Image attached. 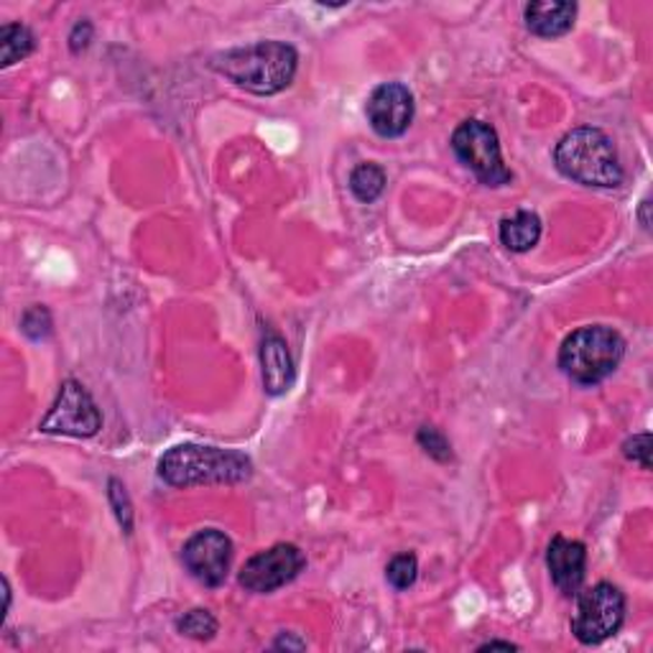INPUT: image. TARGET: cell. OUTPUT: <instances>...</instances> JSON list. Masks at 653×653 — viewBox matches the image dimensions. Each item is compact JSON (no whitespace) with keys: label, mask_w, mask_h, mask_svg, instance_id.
<instances>
[{"label":"cell","mask_w":653,"mask_h":653,"mask_svg":"<svg viewBox=\"0 0 653 653\" xmlns=\"http://www.w3.org/2000/svg\"><path fill=\"white\" fill-rule=\"evenodd\" d=\"M385 184H389V179H385V171L378 167V163H371V161L358 163V167L352 169V174H350V192L365 204L375 202L378 197L385 192Z\"/></svg>","instance_id":"2e32d148"},{"label":"cell","mask_w":653,"mask_h":653,"mask_svg":"<svg viewBox=\"0 0 653 653\" xmlns=\"http://www.w3.org/2000/svg\"><path fill=\"white\" fill-rule=\"evenodd\" d=\"M416 440L421 444V450H424L432 460H436V462H452V444L440 432V429L421 426L419 434H416Z\"/></svg>","instance_id":"44dd1931"},{"label":"cell","mask_w":653,"mask_h":653,"mask_svg":"<svg viewBox=\"0 0 653 653\" xmlns=\"http://www.w3.org/2000/svg\"><path fill=\"white\" fill-rule=\"evenodd\" d=\"M554 163L566 179L584 187H621L625 171L617 159L615 143L600 128H574L556 143Z\"/></svg>","instance_id":"3957f363"},{"label":"cell","mask_w":653,"mask_h":653,"mask_svg":"<svg viewBox=\"0 0 653 653\" xmlns=\"http://www.w3.org/2000/svg\"><path fill=\"white\" fill-rule=\"evenodd\" d=\"M625 621V595L615 584L597 582L577 592V613L572 617V633L582 646H597L621 631Z\"/></svg>","instance_id":"5b68a950"},{"label":"cell","mask_w":653,"mask_h":653,"mask_svg":"<svg viewBox=\"0 0 653 653\" xmlns=\"http://www.w3.org/2000/svg\"><path fill=\"white\" fill-rule=\"evenodd\" d=\"M253 475V462L238 450L208 444H177L159 460V478L174 488L235 485Z\"/></svg>","instance_id":"7a4b0ae2"},{"label":"cell","mask_w":653,"mask_h":653,"mask_svg":"<svg viewBox=\"0 0 653 653\" xmlns=\"http://www.w3.org/2000/svg\"><path fill=\"white\" fill-rule=\"evenodd\" d=\"M108 498H110V505H113V511H115L120 529H123L125 536H131L133 534V503H131V498H128L125 485L120 483V480L110 478Z\"/></svg>","instance_id":"d6986e66"},{"label":"cell","mask_w":653,"mask_h":653,"mask_svg":"<svg viewBox=\"0 0 653 653\" xmlns=\"http://www.w3.org/2000/svg\"><path fill=\"white\" fill-rule=\"evenodd\" d=\"M273 649H287V651H302V649H307V641H299V639H294V633H283L281 639L273 643Z\"/></svg>","instance_id":"cb8c5ba5"},{"label":"cell","mask_w":653,"mask_h":653,"mask_svg":"<svg viewBox=\"0 0 653 653\" xmlns=\"http://www.w3.org/2000/svg\"><path fill=\"white\" fill-rule=\"evenodd\" d=\"M526 29L541 39H560L572 31L574 19H577V6L566 0H536L523 8Z\"/></svg>","instance_id":"4fadbf2b"},{"label":"cell","mask_w":653,"mask_h":653,"mask_svg":"<svg viewBox=\"0 0 653 653\" xmlns=\"http://www.w3.org/2000/svg\"><path fill=\"white\" fill-rule=\"evenodd\" d=\"M33 49H37V39H33L29 26L6 23L3 29H0V67H3V70L21 62V59L29 57Z\"/></svg>","instance_id":"9a60e30c"},{"label":"cell","mask_w":653,"mask_h":653,"mask_svg":"<svg viewBox=\"0 0 653 653\" xmlns=\"http://www.w3.org/2000/svg\"><path fill=\"white\" fill-rule=\"evenodd\" d=\"M371 128L381 139H399L414 120V94L401 82H385L375 88L365 106Z\"/></svg>","instance_id":"30bf717a"},{"label":"cell","mask_w":653,"mask_h":653,"mask_svg":"<svg viewBox=\"0 0 653 653\" xmlns=\"http://www.w3.org/2000/svg\"><path fill=\"white\" fill-rule=\"evenodd\" d=\"M177 631L187 635V639H194V641H210L214 639V633H218V621H214V615L210 610H189L184 613V617H179L177 623Z\"/></svg>","instance_id":"e0dca14e"},{"label":"cell","mask_w":653,"mask_h":653,"mask_svg":"<svg viewBox=\"0 0 653 653\" xmlns=\"http://www.w3.org/2000/svg\"><path fill=\"white\" fill-rule=\"evenodd\" d=\"M452 151L485 187H505L513 179V171L505 167L501 141L493 125L483 120H465L452 133Z\"/></svg>","instance_id":"8992f818"},{"label":"cell","mask_w":653,"mask_h":653,"mask_svg":"<svg viewBox=\"0 0 653 653\" xmlns=\"http://www.w3.org/2000/svg\"><path fill=\"white\" fill-rule=\"evenodd\" d=\"M51 326H54V322H51L49 309L41 307V304L29 307L21 317V332L33 342L47 340L51 334Z\"/></svg>","instance_id":"ffe728a7"},{"label":"cell","mask_w":653,"mask_h":653,"mask_svg":"<svg viewBox=\"0 0 653 653\" xmlns=\"http://www.w3.org/2000/svg\"><path fill=\"white\" fill-rule=\"evenodd\" d=\"M100 426L102 416L98 403L90 396V391L80 381H74V378H67L57 393L54 406L49 409L47 419L39 424V432L88 440V436L100 432Z\"/></svg>","instance_id":"52a82bcc"},{"label":"cell","mask_w":653,"mask_h":653,"mask_svg":"<svg viewBox=\"0 0 653 653\" xmlns=\"http://www.w3.org/2000/svg\"><path fill=\"white\" fill-rule=\"evenodd\" d=\"M478 651L480 653L483 651H519V646H515V643H511V641H488Z\"/></svg>","instance_id":"d4e9b609"},{"label":"cell","mask_w":653,"mask_h":653,"mask_svg":"<svg viewBox=\"0 0 653 653\" xmlns=\"http://www.w3.org/2000/svg\"><path fill=\"white\" fill-rule=\"evenodd\" d=\"M304 566L307 556L302 549L294 544H277L251 556L240 570L238 582L253 595H269V592L281 590L283 584L294 582Z\"/></svg>","instance_id":"ba28073f"},{"label":"cell","mask_w":653,"mask_h":653,"mask_svg":"<svg viewBox=\"0 0 653 653\" xmlns=\"http://www.w3.org/2000/svg\"><path fill=\"white\" fill-rule=\"evenodd\" d=\"M546 566L564 597H574L582 590L587 574V546L582 541L554 536L546 549Z\"/></svg>","instance_id":"8fae6325"},{"label":"cell","mask_w":653,"mask_h":653,"mask_svg":"<svg viewBox=\"0 0 653 653\" xmlns=\"http://www.w3.org/2000/svg\"><path fill=\"white\" fill-rule=\"evenodd\" d=\"M416 577H419V562L411 552L396 554L389 562V566H385V580H389L393 590H409L411 584L416 582Z\"/></svg>","instance_id":"ac0fdd59"},{"label":"cell","mask_w":653,"mask_h":653,"mask_svg":"<svg viewBox=\"0 0 653 653\" xmlns=\"http://www.w3.org/2000/svg\"><path fill=\"white\" fill-rule=\"evenodd\" d=\"M623 454L643 470H651V434L643 432L631 436V440L623 444Z\"/></svg>","instance_id":"7402d4cb"},{"label":"cell","mask_w":653,"mask_h":653,"mask_svg":"<svg viewBox=\"0 0 653 653\" xmlns=\"http://www.w3.org/2000/svg\"><path fill=\"white\" fill-rule=\"evenodd\" d=\"M90 41H92V23L88 19L77 21L70 33V49L74 51V54H80V51L90 47Z\"/></svg>","instance_id":"603a6c76"},{"label":"cell","mask_w":653,"mask_h":653,"mask_svg":"<svg viewBox=\"0 0 653 653\" xmlns=\"http://www.w3.org/2000/svg\"><path fill=\"white\" fill-rule=\"evenodd\" d=\"M210 67L248 92L279 94L294 82L299 54L287 41H258L251 47L218 51Z\"/></svg>","instance_id":"6da1fadb"},{"label":"cell","mask_w":653,"mask_h":653,"mask_svg":"<svg viewBox=\"0 0 653 653\" xmlns=\"http://www.w3.org/2000/svg\"><path fill=\"white\" fill-rule=\"evenodd\" d=\"M187 572L204 587H220L228 580L233 562V541L218 529H204L187 541L182 549Z\"/></svg>","instance_id":"9c48e42d"},{"label":"cell","mask_w":653,"mask_h":653,"mask_svg":"<svg viewBox=\"0 0 653 653\" xmlns=\"http://www.w3.org/2000/svg\"><path fill=\"white\" fill-rule=\"evenodd\" d=\"M649 210H651V202H649V200H643V202H641V208H639V220H641L643 230H651V218H649Z\"/></svg>","instance_id":"484cf974"},{"label":"cell","mask_w":653,"mask_h":653,"mask_svg":"<svg viewBox=\"0 0 653 653\" xmlns=\"http://www.w3.org/2000/svg\"><path fill=\"white\" fill-rule=\"evenodd\" d=\"M625 358L621 332L605 324H590L574 330L560 348V368L570 381L597 385L617 371Z\"/></svg>","instance_id":"277c9868"},{"label":"cell","mask_w":653,"mask_h":653,"mask_svg":"<svg viewBox=\"0 0 653 653\" xmlns=\"http://www.w3.org/2000/svg\"><path fill=\"white\" fill-rule=\"evenodd\" d=\"M261 373H263V391L269 396H283L294 385V360L287 340L277 332H265L261 340Z\"/></svg>","instance_id":"7c38bea8"},{"label":"cell","mask_w":653,"mask_h":653,"mask_svg":"<svg viewBox=\"0 0 653 653\" xmlns=\"http://www.w3.org/2000/svg\"><path fill=\"white\" fill-rule=\"evenodd\" d=\"M498 233H501V243L511 253H529L541 240V220L536 212L521 210L511 218H503Z\"/></svg>","instance_id":"5bb4252c"}]
</instances>
